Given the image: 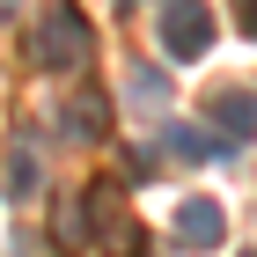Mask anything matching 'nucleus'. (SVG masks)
<instances>
[{
	"label": "nucleus",
	"mask_w": 257,
	"mask_h": 257,
	"mask_svg": "<svg viewBox=\"0 0 257 257\" xmlns=\"http://www.w3.org/2000/svg\"><path fill=\"white\" fill-rule=\"evenodd\" d=\"M30 59H37L44 74H81V66H88V15H81L74 0H52V8L37 15Z\"/></svg>",
	"instance_id": "nucleus-1"
},
{
	"label": "nucleus",
	"mask_w": 257,
	"mask_h": 257,
	"mask_svg": "<svg viewBox=\"0 0 257 257\" xmlns=\"http://www.w3.org/2000/svg\"><path fill=\"white\" fill-rule=\"evenodd\" d=\"M125 96H133L140 110H162V96H169V81H162V66H133V74H125Z\"/></svg>",
	"instance_id": "nucleus-8"
},
{
	"label": "nucleus",
	"mask_w": 257,
	"mask_h": 257,
	"mask_svg": "<svg viewBox=\"0 0 257 257\" xmlns=\"http://www.w3.org/2000/svg\"><path fill=\"white\" fill-rule=\"evenodd\" d=\"M103 125H110V103L96 96V88H74V96L59 103V140H103Z\"/></svg>",
	"instance_id": "nucleus-6"
},
{
	"label": "nucleus",
	"mask_w": 257,
	"mask_h": 257,
	"mask_svg": "<svg viewBox=\"0 0 257 257\" xmlns=\"http://www.w3.org/2000/svg\"><path fill=\"white\" fill-rule=\"evenodd\" d=\"M235 30H242V37H257V0H235Z\"/></svg>",
	"instance_id": "nucleus-10"
},
{
	"label": "nucleus",
	"mask_w": 257,
	"mask_h": 257,
	"mask_svg": "<svg viewBox=\"0 0 257 257\" xmlns=\"http://www.w3.org/2000/svg\"><path fill=\"white\" fill-rule=\"evenodd\" d=\"M162 52L169 59H206V44H213V15H206V0H162Z\"/></svg>",
	"instance_id": "nucleus-2"
},
{
	"label": "nucleus",
	"mask_w": 257,
	"mask_h": 257,
	"mask_svg": "<svg viewBox=\"0 0 257 257\" xmlns=\"http://www.w3.org/2000/svg\"><path fill=\"white\" fill-rule=\"evenodd\" d=\"M220 235H228L220 198H177V250H220Z\"/></svg>",
	"instance_id": "nucleus-4"
},
{
	"label": "nucleus",
	"mask_w": 257,
	"mask_h": 257,
	"mask_svg": "<svg viewBox=\"0 0 257 257\" xmlns=\"http://www.w3.org/2000/svg\"><path fill=\"white\" fill-rule=\"evenodd\" d=\"M88 213H96V242L110 257H147V242H140V228H133V213H125V198H118L110 177L88 184Z\"/></svg>",
	"instance_id": "nucleus-3"
},
{
	"label": "nucleus",
	"mask_w": 257,
	"mask_h": 257,
	"mask_svg": "<svg viewBox=\"0 0 257 257\" xmlns=\"http://www.w3.org/2000/svg\"><path fill=\"white\" fill-rule=\"evenodd\" d=\"M0 8H15V0H0Z\"/></svg>",
	"instance_id": "nucleus-11"
},
{
	"label": "nucleus",
	"mask_w": 257,
	"mask_h": 257,
	"mask_svg": "<svg viewBox=\"0 0 257 257\" xmlns=\"http://www.w3.org/2000/svg\"><path fill=\"white\" fill-rule=\"evenodd\" d=\"M162 147H169L177 162H220L228 155V140L206 133V125H162Z\"/></svg>",
	"instance_id": "nucleus-7"
},
{
	"label": "nucleus",
	"mask_w": 257,
	"mask_h": 257,
	"mask_svg": "<svg viewBox=\"0 0 257 257\" xmlns=\"http://www.w3.org/2000/svg\"><path fill=\"white\" fill-rule=\"evenodd\" d=\"M242 257H257V250H242Z\"/></svg>",
	"instance_id": "nucleus-12"
},
{
	"label": "nucleus",
	"mask_w": 257,
	"mask_h": 257,
	"mask_svg": "<svg viewBox=\"0 0 257 257\" xmlns=\"http://www.w3.org/2000/svg\"><path fill=\"white\" fill-rule=\"evenodd\" d=\"M206 118H213V133L228 140V147H242V140H257V96L250 88H213Z\"/></svg>",
	"instance_id": "nucleus-5"
},
{
	"label": "nucleus",
	"mask_w": 257,
	"mask_h": 257,
	"mask_svg": "<svg viewBox=\"0 0 257 257\" xmlns=\"http://www.w3.org/2000/svg\"><path fill=\"white\" fill-rule=\"evenodd\" d=\"M52 235H59L66 250H81V242H88V213H81V206H66V213L52 220Z\"/></svg>",
	"instance_id": "nucleus-9"
}]
</instances>
